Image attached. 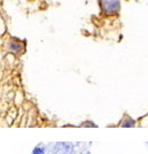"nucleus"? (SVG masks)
Wrapping results in <instances>:
<instances>
[{
    "label": "nucleus",
    "instance_id": "2",
    "mask_svg": "<svg viewBox=\"0 0 148 154\" xmlns=\"http://www.w3.org/2000/svg\"><path fill=\"white\" fill-rule=\"evenodd\" d=\"M59 147L64 154H71L72 145L69 143H59Z\"/></svg>",
    "mask_w": 148,
    "mask_h": 154
},
{
    "label": "nucleus",
    "instance_id": "5",
    "mask_svg": "<svg viewBox=\"0 0 148 154\" xmlns=\"http://www.w3.org/2000/svg\"><path fill=\"white\" fill-rule=\"evenodd\" d=\"M86 154H91V153H90V152H87V153H86Z\"/></svg>",
    "mask_w": 148,
    "mask_h": 154
},
{
    "label": "nucleus",
    "instance_id": "1",
    "mask_svg": "<svg viewBox=\"0 0 148 154\" xmlns=\"http://www.w3.org/2000/svg\"><path fill=\"white\" fill-rule=\"evenodd\" d=\"M102 8L108 14L117 13L120 9V0H102Z\"/></svg>",
    "mask_w": 148,
    "mask_h": 154
},
{
    "label": "nucleus",
    "instance_id": "4",
    "mask_svg": "<svg viewBox=\"0 0 148 154\" xmlns=\"http://www.w3.org/2000/svg\"><path fill=\"white\" fill-rule=\"evenodd\" d=\"M122 127H134V121L133 120H131V119H129L126 122H123V125H122Z\"/></svg>",
    "mask_w": 148,
    "mask_h": 154
},
{
    "label": "nucleus",
    "instance_id": "3",
    "mask_svg": "<svg viewBox=\"0 0 148 154\" xmlns=\"http://www.w3.org/2000/svg\"><path fill=\"white\" fill-rule=\"evenodd\" d=\"M32 154H46V149H45V146L44 145H41V144L37 145V146L32 149Z\"/></svg>",
    "mask_w": 148,
    "mask_h": 154
}]
</instances>
